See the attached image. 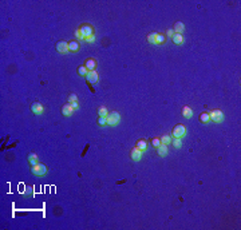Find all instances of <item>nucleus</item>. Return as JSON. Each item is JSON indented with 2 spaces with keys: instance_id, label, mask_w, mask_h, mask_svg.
Masks as SVG:
<instances>
[{
  "instance_id": "f257e3e1",
  "label": "nucleus",
  "mask_w": 241,
  "mask_h": 230,
  "mask_svg": "<svg viewBox=\"0 0 241 230\" xmlns=\"http://www.w3.org/2000/svg\"><path fill=\"white\" fill-rule=\"evenodd\" d=\"M119 121H121V115L117 111L108 112L107 116H106V123H107V126H115L119 123Z\"/></svg>"
},
{
  "instance_id": "f03ea898",
  "label": "nucleus",
  "mask_w": 241,
  "mask_h": 230,
  "mask_svg": "<svg viewBox=\"0 0 241 230\" xmlns=\"http://www.w3.org/2000/svg\"><path fill=\"white\" fill-rule=\"evenodd\" d=\"M47 171H48L47 166H46V165H42V163L35 165V166H32V169H31L32 174H34V175H39V177L46 175V174H47Z\"/></svg>"
},
{
  "instance_id": "7ed1b4c3",
  "label": "nucleus",
  "mask_w": 241,
  "mask_h": 230,
  "mask_svg": "<svg viewBox=\"0 0 241 230\" xmlns=\"http://www.w3.org/2000/svg\"><path fill=\"white\" fill-rule=\"evenodd\" d=\"M186 127L184 125H177L174 126V129H173V133H171V135L174 136V138H184V136L186 135Z\"/></svg>"
},
{
  "instance_id": "20e7f679",
  "label": "nucleus",
  "mask_w": 241,
  "mask_h": 230,
  "mask_svg": "<svg viewBox=\"0 0 241 230\" xmlns=\"http://www.w3.org/2000/svg\"><path fill=\"white\" fill-rule=\"evenodd\" d=\"M209 116H210V121H213V122H216V123H221L224 121V114L221 110H213V111H210Z\"/></svg>"
},
{
  "instance_id": "39448f33",
  "label": "nucleus",
  "mask_w": 241,
  "mask_h": 230,
  "mask_svg": "<svg viewBox=\"0 0 241 230\" xmlns=\"http://www.w3.org/2000/svg\"><path fill=\"white\" fill-rule=\"evenodd\" d=\"M79 31H80V34H82V36H83V39H87V38L94 35V30H93V27H91L90 24H83L79 28Z\"/></svg>"
},
{
  "instance_id": "423d86ee",
  "label": "nucleus",
  "mask_w": 241,
  "mask_h": 230,
  "mask_svg": "<svg viewBox=\"0 0 241 230\" xmlns=\"http://www.w3.org/2000/svg\"><path fill=\"white\" fill-rule=\"evenodd\" d=\"M56 51L60 54H66V52H70L68 51V43L64 42V40H60V42L56 43Z\"/></svg>"
},
{
  "instance_id": "0eeeda50",
  "label": "nucleus",
  "mask_w": 241,
  "mask_h": 230,
  "mask_svg": "<svg viewBox=\"0 0 241 230\" xmlns=\"http://www.w3.org/2000/svg\"><path fill=\"white\" fill-rule=\"evenodd\" d=\"M142 155H143V151H141L139 149H137V147H134L133 150H131V153H130L131 159L135 160V162H138V160L142 159Z\"/></svg>"
},
{
  "instance_id": "6e6552de",
  "label": "nucleus",
  "mask_w": 241,
  "mask_h": 230,
  "mask_svg": "<svg viewBox=\"0 0 241 230\" xmlns=\"http://www.w3.org/2000/svg\"><path fill=\"white\" fill-rule=\"evenodd\" d=\"M31 111L34 112V114L39 115V114H42V112L44 111V108H43L42 103H39V102H34V103L31 105Z\"/></svg>"
},
{
  "instance_id": "1a4fd4ad",
  "label": "nucleus",
  "mask_w": 241,
  "mask_h": 230,
  "mask_svg": "<svg viewBox=\"0 0 241 230\" xmlns=\"http://www.w3.org/2000/svg\"><path fill=\"white\" fill-rule=\"evenodd\" d=\"M86 79L90 84H95L98 82V72H95V71H88V74L86 75Z\"/></svg>"
},
{
  "instance_id": "9d476101",
  "label": "nucleus",
  "mask_w": 241,
  "mask_h": 230,
  "mask_svg": "<svg viewBox=\"0 0 241 230\" xmlns=\"http://www.w3.org/2000/svg\"><path fill=\"white\" fill-rule=\"evenodd\" d=\"M73 112H74V108L71 107L70 103H67V105H64L62 107V114L64 115V116H71V115H73Z\"/></svg>"
},
{
  "instance_id": "9b49d317",
  "label": "nucleus",
  "mask_w": 241,
  "mask_h": 230,
  "mask_svg": "<svg viewBox=\"0 0 241 230\" xmlns=\"http://www.w3.org/2000/svg\"><path fill=\"white\" fill-rule=\"evenodd\" d=\"M185 31V24L184 23H181V21H177V23H174V28H173V32L174 34H181Z\"/></svg>"
},
{
  "instance_id": "f8f14e48",
  "label": "nucleus",
  "mask_w": 241,
  "mask_h": 230,
  "mask_svg": "<svg viewBox=\"0 0 241 230\" xmlns=\"http://www.w3.org/2000/svg\"><path fill=\"white\" fill-rule=\"evenodd\" d=\"M95 66H97V62H95L94 59H87V60H86V63H84V67H86L88 71H94Z\"/></svg>"
},
{
  "instance_id": "ddd939ff",
  "label": "nucleus",
  "mask_w": 241,
  "mask_h": 230,
  "mask_svg": "<svg viewBox=\"0 0 241 230\" xmlns=\"http://www.w3.org/2000/svg\"><path fill=\"white\" fill-rule=\"evenodd\" d=\"M80 48V45L78 42H70L68 43V51L70 52H78Z\"/></svg>"
},
{
  "instance_id": "4468645a",
  "label": "nucleus",
  "mask_w": 241,
  "mask_h": 230,
  "mask_svg": "<svg viewBox=\"0 0 241 230\" xmlns=\"http://www.w3.org/2000/svg\"><path fill=\"white\" fill-rule=\"evenodd\" d=\"M28 162H30V165H31V166H35V165H38L39 163L38 155H36V154H34V153L28 154Z\"/></svg>"
},
{
  "instance_id": "2eb2a0df",
  "label": "nucleus",
  "mask_w": 241,
  "mask_h": 230,
  "mask_svg": "<svg viewBox=\"0 0 241 230\" xmlns=\"http://www.w3.org/2000/svg\"><path fill=\"white\" fill-rule=\"evenodd\" d=\"M171 40H173L174 44H182V43H184V38H182L181 34H173Z\"/></svg>"
},
{
  "instance_id": "dca6fc26",
  "label": "nucleus",
  "mask_w": 241,
  "mask_h": 230,
  "mask_svg": "<svg viewBox=\"0 0 241 230\" xmlns=\"http://www.w3.org/2000/svg\"><path fill=\"white\" fill-rule=\"evenodd\" d=\"M137 149H139L141 151H146L147 150V142L145 139H139L137 142Z\"/></svg>"
},
{
  "instance_id": "f3484780",
  "label": "nucleus",
  "mask_w": 241,
  "mask_h": 230,
  "mask_svg": "<svg viewBox=\"0 0 241 230\" xmlns=\"http://www.w3.org/2000/svg\"><path fill=\"white\" fill-rule=\"evenodd\" d=\"M157 151H158V155H160V157H165V155L168 154V146L161 143V146L157 147Z\"/></svg>"
},
{
  "instance_id": "a211bd4d",
  "label": "nucleus",
  "mask_w": 241,
  "mask_h": 230,
  "mask_svg": "<svg viewBox=\"0 0 241 230\" xmlns=\"http://www.w3.org/2000/svg\"><path fill=\"white\" fill-rule=\"evenodd\" d=\"M182 115L185 116V118H188V119H190L192 118V115H193V111L190 110V107H188V106H185V107L182 108Z\"/></svg>"
},
{
  "instance_id": "6ab92c4d",
  "label": "nucleus",
  "mask_w": 241,
  "mask_h": 230,
  "mask_svg": "<svg viewBox=\"0 0 241 230\" xmlns=\"http://www.w3.org/2000/svg\"><path fill=\"white\" fill-rule=\"evenodd\" d=\"M160 139H161V143H162V145H166V146L171 143V136L170 135H164V136H161Z\"/></svg>"
},
{
  "instance_id": "aec40b11",
  "label": "nucleus",
  "mask_w": 241,
  "mask_h": 230,
  "mask_svg": "<svg viewBox=\"0 0 241 230\" xmlns=\"http://www.w3.org/2000/svg\"><path fill=\"white\" fill-rule=\"evenodd\" d=\"M200 121L202 123H208L210 121V116H209V112H202L200 115Z\"/></svg>"
},
{
  "instance_id": "412c9836",
  "label": "nucleus",
  "mask_w": 241,
  "mask_h": 230,
  "mask_svg": "<svg viewBox=\"0 0 241 230\" xmlns=\"http://www.w3.org/2000/svg\"><path fill=\"white\" fill-rule=\"evenodd\" d=\"M166 42V38H165L162 34H157V38H155V44H164Z\"/></svg>"
},
{
  "instance_id": "4be33fe9",
  "label": "nucleus",
  "mask_w": 241,
  "mask_h": 230,
  "mask_svg": "<svg viewBox=\"0 0 241 230\" xmlns=\"http://www.w3.org/2000/svg\"><path fill=\"white\" fill-rule=\"evenodd\" d=\"M155 38H157V32H150V34L147 35V42L155 44Z\"/></svg>"
},
{
  "instance_id": "5701e85b",
  "label": "nucleus",
  "mask_w": 241,
  "mask_h": 230,
  "mask_svg": "<svg viewBox=\"0 0 241 230\" xmlns=\"http://www.w3.org/2000/svg\"><path fill=\"white\" fill-rule=\"evenodd\" d=\"M171 143H173V146L174 147L180 149V147L182 146V139L181 138H174V139H171Z\"/></svg>"
},
{
  "instance_id": "b1692460",
  "label": "nucleus",
  "mask_w": 241,
  "mask_h": 230,
  "mask_svg": "<svg viewBox=\"0 0 241 230\" xmlns=\"http://www.w3.org/2000/svg\"><path fill=\"white\" fill-rule=\"evenodd\" d=\"M78 74L82 75V76H86V75L88 74V70L84 66H80V67H78Z\"/></svg>"
},
{
  "instance_id": "393cba45",
  "label": "nucleus",
  "mask_w": 241,
  "mask_h": 230,
  "mask_svg": "<svg viewBox=\"0 0 241 230\" xmlns=\"http://www.w3.org/2000/svg\"><path fill=\"white\" fill-rule=\"evenodd\" d=\"M107 114H108V111H107V108L106 107H99L98 108V115L99 116H107Z\"/></svg>"
},
{
  "instance_id": "a878e982",
  "label": "nucleus",
  "mask_w": 241,
  "mask_h": 230,
  "mask_svg": "<svg viewBox=\"0 0 241 230\" xmlns=\"http://www.w3.org/2000/svg\"><path fill=\"white\" fill-rule=\"evenodd\" d=\"M98 125L101 126V127L107 126V123H106V116H99V118H98Z\"/></svg>"
},
{
  "instance_id": "bb28decb",
  "label": "nucleus",
  "mask_w": 241,
  "mask_h": 230,
  "mask_svg": "<svg viewBox=\"0 0 241 230\" xmlns=\"http://www.w3.org/2000/svg\"><path fill=\"white\" fill-rule=\"evenodd\" d=\"M151 145H153V147H160L161 146V139L160 138H154V139H151Z\"/></svg>"
},
{
  "instance_id": "cd10ccee",
  "label": "nucleus",
  "mask_w": 241,
  "mask_h": 230,
  "mask_svg": "<svg viewBox=\"0 0 241 230\" xmlns=\"http://www.w3.org/2000/svg\"><path fill=\"white\" fill-rule=\"evenodd\" d=\"M31 194H32V187L31 186H27L26 190L23 191V195H24V197H28V195H31Z\"/></svg>"
},
{
  "instance_id": "c85d7f7f",
  "label": "nucleus",
  "mask_w": 241,
  "mask_h": 230,
  "mask_svg": "<svg viewBox=\"0 0 241 230\" xmlns=\"http://www.w3.org/2000/svg\"><path fill=\"white\" fill-rule=\"evenodd\" d=\"M77 101H78V98L75 94H71L70 96H68V103H73V102H77Z\"/></svg>"
},
{
  "instance_id": "c756f323",
  "label": "nucleus",
  "mask_w": 241,
  "mask_h": 230,
  "mask_svg": "<svg viewBox=\"0 0 241 230\" xmlns=\"http://www.w3.org/2000/svg\"><path fill=\"white\" fill-rule=\"evenodd\" d=\"M75 36H77L78 39H80V40H84V39H83V36H82V34H80V31H79V30H77V31H75Z\"/></svg>"
},
{
  "instance_id": "7c9ffc66",
  "label": "nucleus",
  "mask_w": 241,
  "mask_h": 230,
  "mask_svg": "<svg viewBox=\"0 0 241 230\" xmlns=\"http://www.w3.org/2000/svg\"><path fill=\"white\" fill-rule=\"evenodd\" d=\"M94 40H95V36L94 35L90 36V38H87V39H84V42H87V43H94Z\"/></svg>"
},
{
  "instance_id": "2f4dec72",
  "label": "nucleus",
  "mask_w": 241,
  "mask_h": 230,
  "mask_svg": "<svg viewBox=\"0 0 241 230\" xmlns=\"http://www.w3.org/2000/svg\"><path fill=\"white\" fill-rule=\"evenodd\" d=\"M70 105H71V107H73L74 110L79 107V103H78V101H77V102H73V103H70Z\"/></svg>"
},
{
  "instance_id": "473e14b6",
  "label": "nucleus",
  "mask_w": 241,
  "mask_h": 230,
  "mask_svg": "<svg viewBox=\"0 0 241 230\" xmlns=\"http://www.w3.org/2000/svg\"><path fill=\"white\" fill-rule=\"evenodd\" d=\"M173 34H174V32H173V30H168V31H166V36H168V38H171V36H173Z\"/></svg>"
}]
</instances>
